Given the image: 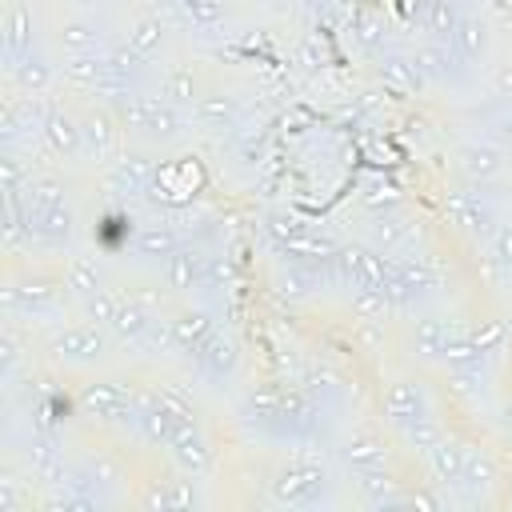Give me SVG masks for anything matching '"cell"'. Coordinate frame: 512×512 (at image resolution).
I'll return each mask as SVG.
<instances>
[{"label":"cell","mask_w":512,"mask_h":512,"mask_svg":"<svg viewBox=\"0 0 512 512\" xmlns=\"http://www.w3.org/2000/svg\"><path fill=\"white\" fill-rule=\"evenodd\" d=\"M356 40H360L364 48H380V40H384L380 20H376V16H356Z\"/></svg>","instance_id":"c3c4849f"},{"label":"cell","mask_w":512,"mask_h":512,"mask_svg":"<svg viewBox=\"0 0 512 512\" xmlns=\"http://www.w3.org/2000/svg\"><path fill=\"white\" fill-rule=\"evenodd\" d=\"M152 320H156V312H148L144 304H136V300H120V308H116V316H112L108 328H112V336H116L120 344H144Z\"/></svg>","instance_id":"f546056e"},{"label":"cell","mask_w":512,"mask_h":512,"mask_svg":"<svg viewBox=\"0 0 512 512\" xmlns=\"http://www.w3.org/2000/svg\"><path fill=\"white\" fill-rule=\"evenodd\" d=\"M452 156H456V172H460L472 188L496 184V180L504 176V168H508V152H504L500 144H492L488 136H480V140H460Z\"/></svg>","instance_id":"277c9868"},{"label":"cell","mask_w":512,"mask_h":512,"mask_svg":"<svg viewBox=\"0 0 512 512\" xmlns=\"http://www.w3.org/2000/svg\"><path fill=\"white\" fill-rule=\"evenodd\" d=\"M160 96L176 108H192L200 96H204V80L192 64H172L164 76H160Z\"/></svg>","instance_id":"7402d4cb"},{"label":"cell","mask_w":512,"mask_h":512,"mask_svg":"<svg viewBox=\"0 0 512 512\" xmlns=\"http://www.w3.org/2000/svg\"><path fill=\"white\" fill-rule=\"evenodd\" d=\"M164 276H168V288L172 292H192V288H204V276H208V256L192 244H180L168 260H164Z\"/></svg>","instance_id":"9a60e30c"},{"label":"cell","mask_w":512,"mask_h":512,"mask_svg":"<svg viewBox=\"0 0 512 512\" xmlns=\"http://www.w3.org/2000/svg\"><path fill=\"white\" fill-rule=\"evenodd\" d=\"M56 204H64V180L48 176V172L44 176H28V184H24V212L36 216V212H48Z\"/></svg>","instance_id":"1f68e13d"},{"label":"cell","mask_w":512,"mask_h":512,"mask_svg":"<svg viewBox=\"0 0 512 512\" xmlns=\"http://www.w3.org/2000/svg\"><path fill=\"white\" fill-rule=\"evenodd\" d=\"M84 468H88V476H92L96 488H116V484L128 480V476H124V460H120L116 452H108V448L88 452V456H84Z\"/></svg>","instance_id":"d590c367"},{"label":"cell","mask_w":512,"mask_h":512,"mask_svg":"<svg viewBox=\"0 0 512 512\" xmlns=\"http://www.w3.org/2000/svg\"><path fill=\"white\" fill-rule=\"evenodd\" d=\"M324 488H328V468L316 456H292L272 476V496H276V504H288V508L316 504L324 496Z\"/></svg>","instance_id":"7a4b0ae2"},{"label":"cell","mask_w":512,"mask_h":512,"mask_svg":"<svg viewBox=\"0 0 512 512\" xmlns=\"http://www.w3.org/2000/svg\"><path fill=\"white\" fill-rule=\"evenodd\" d=\"M80 128H84V152L96 156V160H108L116 148H120V136H124V124L120 116L112 112V104H92L84 116H80Z\"/></svg>","instance_id":"9c48e42d"},{"label":"cell","mask_w":512,"mask_h":512,"mask_svg":"<svg viewBox=\"0 0 512 512\" xmlns=\"http://www.w3.org/2000/svg\"><path fill=\"white\" fill-rule=\"evenodd\" d=\"M332 268H336V276H340L348 288H380V292L388 288V264L380 260V252L344 244V248H336Z\"/></svg>","instance_id":"52a82bcc"},{"label":"cell","mask_w":512,"mask_h":512,"mask_svg":"<svg viewBox=\"0 0 512 512\" xmlns=\"http://www.w3.org/2000/svg\"><path fill=\"white\" fill-rule=\"evenodd\" d=\"M468 336H472V344H476L480 352H492V348L508 336V328H504V320H484V324H480V328H472Z\"/></svg>","instance_id":"f6af8a7d"},{"label":"cell","mask_w":512,"mask_h":512,"mask_svg":"<svg viewBox=\"0 0 512 512\" xmlns=\"http://www.w3.org/2000/svg\"><path fill=\"white\" fill-rule=\"evenodd\" d=\"M484 136H488L492 144H500L504 152H512V104H504L500 112H492V116L484 120Z\"/></svg>","instance_id":"ee69618b"},{"label":"cell","mask_w":512,"mask_h":512,"mask_svg":"<svg viewBox=\"0 0 512 512\" xmlns=\"http://www.w3.org/2000/svg\"><path fill=\"white\" fill-rule=\"evenodd\" d=\"M488 248H492V260H496L500 268H512V224H496Z\"/></svg>","instance_id":"bcb514c9"},{"label":"cell","mask_w":512,"mask_h":512,"mask_svg":"<svg viewBox=\"0 0 512 512\" xmlns=\"http://www.w3.org/2000/svg\"><path fill=\"white\" fill-rule=\"evenodd\" d=\"M464 460H468V448H464L456 436H444V440H440V444L428 452V468H432L436 484H452V488H460Z\"/></svg>","instance_id":"484cf974"},{"label":"cell","mask_w":512,"mask_h":512,"mask_svg":"<svg viewBox=\"0 0 512 512\" xmlns=\"http://www.w3.org/2000/svg\"><path fill=\"white\" fill-rule=\"evenodd\" d=\"M8 76H12V84H16L24 96H44V92L52 88V80H56L52 64H48L36 48H28V52L16 56V60H8Z\"/></svg>","instance_id":"ac0fdd59"},{"label":"cell","mask_w":512,"mask_h":512,"mask_svg":"<svg viewBox=\"0 0 512 512\" xmlns=\"http://www.w3.org/2000/svg\"><path fill=\"white\" fill-rule=\"evenodd\" d=\"M128 44H132L144 60H152V56L164 48V20H160V16H140V20L132 24V32H128Z\"/></svg>","instance_id":"8d00e7d4"},{"label":"cell","mask_w":512,"mask_h":512,"mask_svg":"<svg viewBox=\"0 0 512 512\" xmlns=\"http://www.w3.org/2000/svg\"><path fill=\"white\" fill-rule=\"evenodd\" d=\"M104 180H108V188H112L116 196H140V192H148L152 180H156V160H152L148 152H124V156L108 160Z\"/></svg>","instance_id":"ba28073f"},{"label":"cell","mask_w":512,"mask_h":512,"mask_svg":"<svg viewBox=\"0 0 512 512\" xmlns=\"http://www.w3.org/2000/svg\"><path fill=\"white\" fill-rule=\"evenodd\" d=\"M488 24L480 16H460L456 32H452V52L464 60V64H480L488 56Z\"/></svg>","instance_id":"4316f807"},{"label":"cell","mask_w":512,"mask_h":512,"mask_svg":"<svg viewBox=\"0 0 512 512\" xmlns=\"http://www.w3.org/2000/svg\"><path fill=\"white\" fill-rule=\"evenodd\" d=\"M508 504H512V496H508Z\"/></svg>","instance_id":"f5cc1de1"},{"label":"cell","mask_w":512,"mask_h":512,"mask_svg":"<svg viewBox=\"0 0 512 512\" xmlns=\"http://www.w3.org/2000/svg\"><path fill=\"white\" fill-rule=\"evenodd\" d=\"M368 236H372V244H376L380 252H388V248H396V244H404V240H408V224H404V216H400V212H380V216L372 220Z\"/></svg>","instance_id":"ab89813d"},{"label":"cell","mask_w":512,"mask_h":512,"mask_svg":"<svg viewBox=\"0 0 512 512\" xmlns=\"http://www.w3.org/2000/svg\"><path fill=\"white\" fill-rule=\"evenodd\" d=\"M456 52H452V44H444V40H420L416 48H412V64L420 68V76L428 80V84H444V80H452L456 76Z\"/></svg>","instance_id":"e0dca14e"},{"label":"cell","mask_w":512,"mask_h":512,"mask_svg":"<svg viewBox=\"0 0 512 512\" xmlns=\"http://www.w3.org/2000/svg\"><path fill=\"white\" fill-rule=\"evenodd\" d=\"M64 288H68V280L60 276V280H52V276H36V280H28V284H8L4 288V308H8V316H52V312H60L64 308Z\"/></svg>","instance_id":"5b68a950"},{"label":"cell","mask_w":512,"mask_h":512,"mask_svg":"<svg viewBox=\"0 0 512 512\" xmlns=\"http://www.w3.org/2000/svg\"><path fill=\"white\" fill-rule=\"evenodd\" d=\"M64 84L76 92H100L104 88V52H84V56H68L60 68Z\"/></svg>","instance_id":"83f0119b"},{"label":"cell","mask_w":512,"mask_h":512,"mask_svg":"<svg viewBox=\"0 0 512 512\" xmlns=\"http://www.w3.org/2000/svg\"><path fill=\"white\" fill-rule=\"evenodd\" d=\"M168 324H172V348H180L184 356H196V352L204 348V340L216 332L212 316L200 312V308H180Z\"/></svg>","instance_id":"d6986e66"},{"label":"cell","mask_w":512,"mask_h":512,"mask_svg":"<svg viewBox=\"0 0 512 512\" xmlns=\"http://www.w3.org/2000/svg\"><path fill=\"white\" fill-rule=\"evenodd\" d=\"M376 76L384 80V88L392 92H420L428 80L420 76V68L412 64V56H400V52H384L380 64H376Z\"/></svg>","instance_id":"f1b7e54d"},{"label":"cell","mask_w":512,"mask_h":512,"mask_svg":"<svg viewBox=\"0 0 512 512\" xmlns=\"http://www.w3.org/2000/svg\"><path fill=\"white\" fill-rule=\"evenodd\" d=\"M84 304V316L88 320H96V324H112V316H116V308H120V296H112L108 288H100V292H92V296H84L80 300Z\"/></svg>","instance_id":"b9f144b4"},{"label":"cell","mask_w":512,"mask_h":512,"mask_svg":"<svg viewBox=\"0 0 512 512\" xmlns=\"http://www.w3.org/2000/svg\"><path fill=\"white\" fill-rule=\"evenodd\" d=\"M180 4V12H184V20L188 24H196V28H208V24H216L220 20V0H176Z\"/></svg>","instance_id":"7bdbcfd3"},{"label":"cell","mask_w":512,"mask_h":512,"mask_svg":"<svg viewBox=\"0 0 512 512\" xmlns=\"http://www.w3.org/2000/svg\"><path fill=\"white\" fill-rule=\"evenodd\" d=\"M388 292L380 288H352V312L356 320H384L388 316Z\"/></svg>","instance_id":"60d3db41"},{"label":"cell","mask_w":512,"mask_h":512,"mask_svg":"<svg viewBox=\"0 0 512 512\" xmlns=\"http://www.w3.org/2000/svg\"><path fill=\"white\" fill-rule=\"evenodd\" d=\"M104 40L100 24L92 16H64L56 24V44L68 52V56H84V52H96Z\"/></svg>","instance_id":"44dd1931"},{"label":"cell","mask_w":512,"mask_h":512,"mask_svg":"<svg viewBox=\"0 0 512 512\" xmlns=\"http://www.w3.org/2000/svg\"><path fill=\"white\" fill-rule=\"evenodd\" d=\"M272 288H276V296H284V300H304V296H312V292L320 288V272H316V264L288 260V264H280Z\"/></svg>","instance_id":"d4e9b609"},{"label":"cell","mask_w":512,"mask_h":512,"mask_svg":"<svg viewBox=\"0 0 512 512\" xmlns=\"http://www.w3.org/2000/svg\"><path fill=\"white\" fill-rule=\"evenodd\" d=\"M380 408H384V420H388L392 428H408L412 420L428 416L420 384H416V380H404V376L384 384V392H380Z\"/></svg>","instance_id":"7c38bea8"},{"label":"cell","mask_w":512,"mask_h":512,"mask_svg":"<svg viewBox=\"0 0 512 512\" xmlns=\"http://www.w3.org/2000/svg\"><path fill=\"white\" fill-rule=\"evenodd\" d=\"M448 216H452V224L464 228L472 240H492V232H496V212H492V204H488L476 188L452 192V196H448Z\"/></svg>","instance_id":"30bf717a"},{"label":"cell","mask_w":512,"mask_h":512,"mask_svg":"<svg viewBox=\"0 0 512 512\" xmlns=\"http://www.w3.org/2000/svg\"><path fill=\"white\" fill-rule=\"evenodd\" d=\"M500 480V472H496V464L484 456V452H476V448H468V460H464V476H460V488L472 496V500H480L492 484Z\"/></svg>","instance_id":"836d02e7"},{"label":"cell","mask_w":512,"mask_h":512,"mask_svg":"<svg viewBox=\"0 0 512 512\" xmlns=\"http://www.w3.org/2000/svg\"><path fill=\"white\" fill-rule=\"evenodd\" d=\"M448 324L440 320V316H420V320H412V352L420 356V360H436L440 352H444V344H448Z\"/></svg>","instance_id":"4dcf8cb0"},{"label":"cell","mask_w":512,"mask_h":512,"mask_svg":"<svg viewBox=\"0 0 512 512\" xmlns=\"http://www.w3.org/2000/svg\"><path fill=\"white\" fill-rule=\"evenodd\" d=\"M196 364H200V372H204L208 380H224V376L236 372L240 352H236V344H232L224 332H212V336L204 340V348L196 352Z\"/></svg>","instance_id":"cb8c5ba5"},{"label":"cell","mask_w":512,"mask_h":512,"mask_svg":"<svg viewBox=\"0 0 512 512\" xmlns=\"http://www.w3.org/2000/svg\"><path fill=\"white\" fill-rule=\"evenodd\" d=\"M52 356L64 360V364H92V360H104L112 352V340L104 332V324L88 320V324H68L60 328L52 340H48Z\"/></svg>","instance_id":"3957f363"},{"label":"cell","mask_w":512,"mask_h":512,"mask_svg":"<svg viewBox=\"0 0 512 512\" xmlns=\"http://www.w3.org/2000/svg\"><path fill=\"white\" fill-rule=\"evenodd\" d=\"M192 116H196L200 128L224 132V128H236L240 104H236V96H228V92H204V96L192 104Z\"/></svg>","instance_id":"603a6c76"},{"label":"cell","mask_w":512,"mask_h":512,"mask_svg":"<svg viewBox=\"0 0 512 512\" xmlns=\"http://www.w3.org/2000/svg\"><path fill=\"white\" fill-rule=\"evenodd\" d=\"M500 424H504V428L512 432V396H508V400L500 404Z\"/></svg>","instance_id":"816d5d0a"},{"label":"cell","mask_w":512,"mask_h":512,"mask_svg":"<svg viewBox=\"0 0 512 512\" xmlns=\"http://www.w3.org/2000/svg\"><path fill=\"white\" fill-rule=\"evenodd\" d=\"M0 168H4V192H24V164L16 156H4Z\"/></svg>","instance_id":"681fc988"},{"label":"cell","mask_w":512,"mask_h":512,"mask_svg":"<svg viewBox=\"0 0 512 512\" xmlns=\"http://www.w3.org/2000/svg\"><path fill=\"white\" fill-rule=\"evenodd\" d=\"M168 452H172V460L180 464V472H188V476H204V472L212 468V444H208V436L200 432V424H196L192 416L180 424V432H176V440L168 444Z\"/></svg>","instance_id":"4fadbf2b"},{"label":"cell","mask_w":512,"mask_h":512,"mask_svg":"<svg viewBox=\"0 0 512 512\" xmlns=\"http://www.w3.org/2000/svg\"><path fill=\"white\" fill-rule=\"evenodd\" d=\"M344 464L352 472H384L388 468V444L376 436V432H352L340 448Z\"/></svg>","instance_id":"ffe728a7"},{"label":"cell","mask_w":512,"mask_h":512,"mask_svg":"<svg viewBox=\"0 0 512 512\" xmlns=\"http://www.w3.org/2000/svg\"><path fill=\"white\" fill-rule=\"evenodd\" d=\"M64 280H68V292L80 296V300L104 288V284H100V268H96V260H92V256H80V252L64 260Z\"/></svg>","instance_id":"e575fe53"},{"label":"cell","mask_w":512,"mask_h":512,"mask_svg":"<svg viewBox=\"0 0 512 512\" xmlns=\"http://www.w3.org/2000/svg\"><path fill=\"white\" fill-rule=\"evenodd\" d=\"M132 248H136V256H144V260H168V256L180 248V236H176L168 224H144V228L136 232Z\"/></svg>","instance_id":"d6a6232c"},{"label":"cell","mask_w":512,"mask_h":512,"mask_svg":"<svg viewBox=\"0 0 512 512\" xmlns=\"http://www.w3.org/2000/svg\"><path fill=\"white\" fill-rule=\"evenodd\" d=\"M0 40H4V56L16 60L24 56L32 44V8L24 0H8L4 12H0Z\"/></svg>","instance_id":"2e32d148"},{"label":"cell","mask_w":512,"mask_h":512,"mask_svg":"<svg viewBox=\"0 0 512 512\" xmlns=\"http://www.w3.org/2000/svg\"><path fill=\"white\" fill-rule=\"evenodd\" d=\"M16 360H20V344H16V332L8 328V332H4V368L12 372V368H16Z\"/></svg>","instance_id":"f907efd6"},{"label":"cell","mask_w":512,"mask_h":512,"mask_svg":"<svg viewBox=\"0 0 512 512\" xmlns=\"http://www.w3.org/2000/svg\"><path fill=\"white\" fill-rule=\"evenodd\" d=\"M456 24H460V12H456V4H452V0H428V16H424V28H428V36H432V40H444V44H452V32H456Z\"/></svg>","instance_id":"f35d334b"},{"label":"cell","mask_w":512,"mask_h":512,"mask_svg":"<svg viewBox=\"0 0 512 512\" xmlns=\"http://www.w3.org/2000/svg\"><path fill=\"white\" fill-rule=\"evenodd\" d=\"M112 112L120 116L124 132L140 136V140H152V144H164V140H176L184 132V112L176 104H168L164 96H144V92H120L112 96Z\"/></svg>","instance_id":"6da1fadb"},{"label":"cell","mask_w":512,"mask_h":512,"mask_svg":"<svg viewBox=\"0 0 512 512\" xmlns=\"http://www.w3.org/2000/svg\"><path fill=\"white\" fill-rule=\"evenodd\" d=\"M24 236H28L32 248H64L76 236V212L68 208V200L48 208V212H36V216H28V232Z\"/></svg>","instance_id":"8fae6325"},{"label":"cell","mask_w":512,"mask_h":512,"mask_svg":"<svg viewBox=\"0 0 512 512\" xmlns=\"http://www.w3.org/2000/svg\"><path fill=\"white\" fill-rule=\"evenodd\" d=\"M76 400H80V412L92 416V420H100V424H132L136 428V420H140L136 396H128L120 384H108V380L84 384Z\"/></svg>","instance_id":"8992f818"},{"label":"cell","mask_w":512,"mask_h":512,"mask_svg":"<svg viewBox=\"0 0 512 512\" xmlns=\"http://www.w3.org/2000/svg\"><path fill=\"white\" fill-rule=\"evenodd\" d=\"M488 88H492V96H500L504 104H512V60H504V64H496V68H492Z\"/></svg>","instance_id":"7dc6e473"},{"label":"cell","mask_w":512,"mask_h":512,"mask_svg":"<svg viewBox=\"0 0 512 512\" xmlns=\"http://www.w3.org/2000/svg\"><path fill=\"white\" fill-rule=\"evenodd\" d=\"M404 432V444L412 448V452H420V456H428L440 440H444V424L436 420V416H420V420H412L408 428H400Z\"/></svg>","instance_id":"74e56055"},{"label":"cell","mask_w":512,"mask_h":512,"mask_svg":"<svg viewBox=\"0 0 512 512\" xmlns=\"http://www.w3.org/2000/svg\"><path fill=\"white\" fill-rule=\"evenodd\" d=\"M44 144H48V152L52 156H64V160H72V156H80L84 152V128H80V120L68 112V108H52L48 116H44Z\"/></svg>","instance_id":"5bb4252c"}]
</instances>
